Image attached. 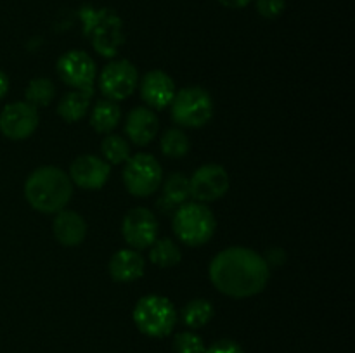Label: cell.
<instances>
[{
	"label": "cell",
	"mask_w": 355,
	"mask_h": 353,
	"mask_svg": "<svg viewBox=\"0 0 355 353\" xmlns=\"http://www.w3.org/2000/svg\"><path fill=\"white\" fill-rule=\"evenodd\" d=\"M269 277V262L257 251L243 246L224 249L210 263L211 284L222 294L236 300L262 293Z\"/></svg>",
	"instance_id": "1"
},
{
	"label": "cell",
	"mask_w": 355,
	"mask_h": 353,
	"mask_svg": "<svg viewBox=\"0 0 355 353\" xmlns=\"http://www.w3.org/2000/svg\"><path fill=\"white\" fill-rule=\"evenodd\" d=\"M73 196L69 175L55 166H40L24 182V197L33 210L51 215L64 210Z\"/></svg>",
	"instance_id": "2"
},
{
	"label": "cell",
	"mask_w": 355,
	"mask_h": 353,
	"mask_svg": "<svg viewBox=\"0 0 355 353\" xmlns=\"http://www.w3.org/2000/svg\"><path fill=\"white\" fill-rule=\"evenodd\" d=\"M85 35L92 42L97 54L104 57H114L118 48L123 45V24L118 14L110 9H87L82 10Z\"/></svg>",
	"instance_id": "3"
},
{
	"label": "cell",
	"mask_w": 355,
	"mask_h": 353,
	"mask_svg": "<svg viewBox=\"0 0 355 353\" xmlns=\"http://www.w3.org/2000/svg\"><path fill=\"white\" fill-rule=\"evenodd\" d=\"M173 232L187 246L207 244L215 234V215L203 203H184L173 211Z\"/></svg>",
	"instance_id": "4"
},
{
	"label": "cell",
	"mask_w": 355,
	"mask_h": 353,
	"mask_svg": "<svg viewBox=\"0 0 355 353\" xmlns=\"http://www.w3.org/2000/svg\"><path fill=\"white\" fill-rule=\"evenodd\" d=\"M134 322L142 334L151 338H165L175 327V307L168 298L149 294L141 298L135 305Z\"/></svg>",
	"instance_id": "5"
},
{
	"label": "cell",
	"mask_w": 355,
	"mask_h": 353,
	"mask_svg": "<svg viewBox=\"0 0 355 353\" xmlns=\"http://www.w3.org/2000/svg\"><path fill=\"white\" fill-rule=\"evenodd\" d=\"M172 120L186 128H200L214 116V100L201 87H186L175 93L172 104Z\"/></svg>",
	"instance_id": "6"
},
{
	"label": "cell",
	"mask_w": 355,
	"mask_h": 353,
	"mask_svg": "<svg viewBox=\"0 0 355 353\" xmlns=\"http://www.w3.org/2000/svg\"><path fill=\"white\" fill-rule=\"evenodd\" d=\"M163 170L158 159L148 152H139L125 161L123 183L132 196L148 197L159 189Z\"/></svg>",
	"instance_id": "7"
},
{
	"label": "cell",
	"mask_w": 355,
	"mask_h": 353,
	"mask_svg": "<svg viewBox=\"0 0 355 353\" xmlns=\"http://www.w3.org/2000/svg\"><path fill=\"white\" fill-rule=\"evenodd\" d=\"M139 82V73L135 66L127 59H116L104 66L99 76V89L110 100H123L134 93Z\"/></svg>",
	"instance_id": "8"
},
{
	"label": "cell",
	"mask_w": 355,
	"mask_h": 353,
	"mask_svg": "<svg viewBox=\"0 0 355 353\" xmlns=\"http://www.w3.org/2000/svg\"><path fill=\"white\" fill-rule=\"evenodd\" d=\"M58 75L66 85L94 96L96 62L87 52L69 51L62 54L58 61Z\"/></svg>",
	"instance_id": "9"
},
{
	"label": "cell",
	"mask_w": 355,
	"mask_h": 353,
	"mask_svg": "<svg viewBox=\"0 0 355 353\" xmlns=\"http://www.w3.org/2000/svg\"><path fill=\"white\" fill-rule=\"evenodd\" d=\"M121 234L132 249H148L158 239V218L148 208H132L121 221Z\"/></svg>",
	"instance_id": "10"
},
{
	"label": "cell",
	"mask_w": 355,
	"mask_h": 353,
	"mask_svg": "<svg viewBox=\"0 0 355 353\" xmlns=\"http://www.w3.org/2000/svg\"><path fill=\"white\" fill-rule=\"evenodd\" d=\"M191 185V197L198 201V203H211V201L220 199L225 196L229 190L231 180H229V173L224 166L217 165V163H208V165L200 166L193 176L189 179Z\"/></svg>",
	"instance_id": "11"
},
{
	"label": "cell",
	"mask_w": 355,
	"mask_h": 353,
	"mask_svg": "<svg viewBox=\"0 0 355 353\" xmlns=\"http://www.w3.org/2000/svg\"><path fill=\"white\" fill-rule=\"evenodd\" d=\"M38 127V111L26 100L7 104L0 113V132L10 141L28 138Z\"/></svg>",
	"instance_id": "12"
},
{
	"label": "cell",
	"mask_w": 355,
	"mask_h": 353,
	"mask_svg": "<svg viewBox=\"0 0 355 353\" xmlns=\"http://www.w3.org/2000/svg\"><path fill=\"white\" fill-rule=\"evenodd\" d=\"M111 166L103 158L94 154L78 156L69 166V180L80 189L97 190L107 182Z\"/></svg>",
	"instance_id": "13"
},
{
	"label": "cell",
	"mask_w": 355,
	"mask_h": 353,
	"mask_svg": "<svg viewBox=\"0 0 355 353\" xmlns=\"http://www.w3.org/2000/svg\"><path fill=\"white\" fill-rule=\"evenodd\" d=\"M141 97L153 109H165L175 97V83L165 71L153 69L142 78Z\"/></svg>",
	"instance_id": "14"
},
{
	"label": "cell",
	"mask_w": 355,
	"mask_h": 353,
	"mask_svg": "<svg viewBox=\"0 0 355 353\" xmlns=\"http://www.w3.org/2000/svg\"><path fill=\"white\" fill-rule=\"evenodd\" d=\"M52 232L59 244L75 248V246L82 244L85 239L87 224L82 215H78L76 211L61 210L55 213L54 221H52Z\"/></svg>",
	"instance_id": "15"
},
{
	"label": "cell",
	"mask_w": 355,
	"mask_h": 353,
	"mask_svg": "<svg viewBox=\"0 0 355 353\" xmlns=\"http://www.w3.org/2000/svg\"><path fill=\"white\" fill-rule=\"evenodd\" d=\"M158 118L149 107H134L125 123V132L135 145H148L158 135Z\"/></svg>",
	"instance_id": "16"
},
{
	"label": "cell",
	"mask_w": 355,
	"mask_h": 353,
	"mask_svg": "<svg viewBox=\"0 0 355 353\" xmlns=\"http://www.w3.org/2000/svg\"><path fill=\"white\" fill-rule=\"evenodd\" d=\"M146 262L137 249H120L110 260V275L116 282H134L144 273Z\"/></svg>",
	"instance_id": "17"
},
{
	"label": "cell",
	"mask_w": 355,
	"mask_h": 353,
	"mask_svg": "<svg viewBox=\"0 0 355 353\" xmlns=\"http://www.w3.org/2000/svg\"><path fill=\"white\" fill-rule=\"evenodd\" d=\"M121 118V111L114 100L104 99L94 106L90 114V125L97 134H110L118 127Z\"/></svg>",
	"instance_id": "18"
},
{
	"label": "cell",
	"mask_w": 355,
	"mask_h": 353,
	"mask_svg": "<svg viewBox=\"0 0 355 353\" xmlns=\"http://www.w3.org/2000/svg\"><path fill=\"white\" fill-rule=\"evenodd\" d=\"M90 99H92V93L82 92V90H71L59 102L58 114L68 123L80 121L89 113Z\"/></svg>",
	"instance_id": "19"
},
{
	"label": "cell",
	"mask_w": 355,
	"mask_h": 353,
	"mask_svg": "<svg viewBox=\"0 0 355 353\" xmlns=\"http://www.w3.org/2000/svg\"><path fill=\"white\" fill-rule=\"evenodd\" d=\"M191 197V185L189 179L182 173H172L168 179L163 183V197L162 201H165L168 206H172L175 210L180 204L187 203V199Z\"/></svg>",
	"instance_id": "20"
},
{
	"label": "cell",
	"mask_w": 355,
	"mask_h": 353,
	"mask_svg": "<svg viewBox=\"0 0 355 353\" xmlns=\"http://www.w3.org/2000/svg\"><path fill=\"white\" fill-rule=\"evenodd\" d=\"M149 260L155 265L162 266V269H168V266L177 265L182 260V253L180 248L168 237L156 239L151 246H149Z\"/></svg>",
	"instance_id": "21"
},
{
	"label": "cell",
	"mask_w": 355,
	"mask_h": 353,
	"mask_svg": "<svg viewBox=\"0 0 355 353\" xmlns=\"http://www.w3.org/2000/svg\"><path fill=\"white\" fill-rule=\"evenodd\" d=\"M182 322L191 329L207 325L214 317V305L208 300H193L182 308Z\"/></svg>",
	"instance_id": "22"
},
{
	"label": "cell",
	"mask_w": 355,
	"mask_h": 353,
	"mask_svg": "<svg viewBox=\"0 0 355 353\" xmlns=\"http://www.w3.org/2000/svg\"><path fill=\"white\" fill-rule=\"evenodd\" d=\"M104 161L107 165H123L130 158V145L121 135L107 134L101 142Z\"/></svg>",
	"instance_id": "23"
},
{
	"label": "cell",
	"mask_w": 355,
	"mask_h": 353,
	"mask_svg": "<svg viewBox=\"0 0 355 353\" xmlns=\"http://www.w3.org/2000/svg\"><path fill=\"white\" fill-rule=\"evenodd\" d=\"M191 142L187 135L179 128H170L162 137V151L166 158L179 159L189 152Z\"/></svg>",
	"instance_id": "24"
},
{
	"label": "cell",
	"mask_w": 355,
	"mask_h": 353,
	"mask_svg": "<svg viewBox=\"0 0 355 353\" xmlns=\"http://www.w3.org/2000/svg\"><path fill=\"white\" fill-rule=\"evenodd\" d=\"M55 87L49 78H35L26 87V102L33 107H45L54 99Z\"/></svg>",
	"instance_id": "25"
},
{
	"label": "cell",
	"mask_w": 355,
	"mask_h": 353,
	"mask_svg": "<svg viewBox=\"0 0 355 353\" xmlns=\"http://www.w3.org/2000/svg\"><path fill=\"white\" fill-rule=\"evenodd\" d=\"M173 352L175 353H205L207 348H205L203 339L200 338L194 332H179L173 339Z\"/></svg>",
	"instance_id": "26"
},
{
	"label": "cell",
	"mask_w": 355,
	"mask_h": 353,
	"mask_svg": "<svg viewBox=\"0 0 355 353\" xmlns=\"http://www.w3.org/2000/svg\"><path fill=\"white\" fill-rule=\"evenodd\" d=\"M257 12L266 19H274V17L281 16L286 7L284 0H255Z\"/></svg>",
	"instance_id": "27"
},
{
	"label": "cell",
	"mask_w": 355,
	"mask_h": 353,
	"mask_svg": "<svg viewBox=\"0 0 355 353\" xmlns=\"http://www.w3.org/2000/svg\"><path fill=\"white\" fill-rule=\"evenodd\" d=\"M205 353H245L238 343L231 341V339H220V341L214 343L210 348Z\"/></svg>",
	"instance_id": "28"
},
{
	"label": "cell",
	"mask_w": 355,
	"mask_h": 353,
	"mask_svg": "<svg viewBox=\"0 0 355 353\" xmlns=\"http://www.w3.org/2000/svg\"><path fill=\"white\" fill-rule=\"evenodd\" d=\"M218 2L227 9H243V7L250 6L253 0H218Z\"/></svg>",
	"instance_id": "29"
},
{
	"label": "cell",
	"mask_w": 355,
	"mask_h": 353,
	"mask_svg": "<svg viewBox=\"0 0 355 353\" xmlns=\"http://www.w3.org/2000/svg\"><path fill=\"white\" fill-rule=\"evenodd\" d=\"M7 90H9V78H7L6 73H3L2 69H0V100H2L3 97H6Z\"/></svg>",
	"instance_id": "30"
}]
</instances>
